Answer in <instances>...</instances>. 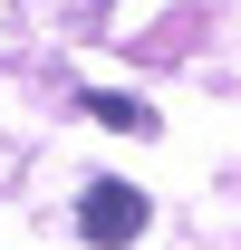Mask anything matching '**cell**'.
I'll list each match as a JSON object with an SVG mask.
<instances>
[{"instance_id": "obj_2", "label": "cell", "mask_w": 241, "mask_h": 250, "mask_svg": "<svg viewBox=\"0 0 241 250\" xmlns=\"http://www.w3.org/2000/svg\"><path fill=\"white\" fill-rule=\"evenodd\" d=\"M96 125H125V135H154V106H135V96H87Z\"/></svg>"}, {"instance_id": "obj_1", "label": "cell", "mask_w": 241, "mask_h": 250, "mask_svg": "<svg viewBox=\"0 0 241 250\" xmlns=\"http://www.w3.org/2000/svg\"><path fill=\"white\" fill-rule=\"evenodd\" d=\"M77 231H87L96 250H125L135 231H145V192H135V183H87V202H77Z\"/></svg>"}]
</instances>
